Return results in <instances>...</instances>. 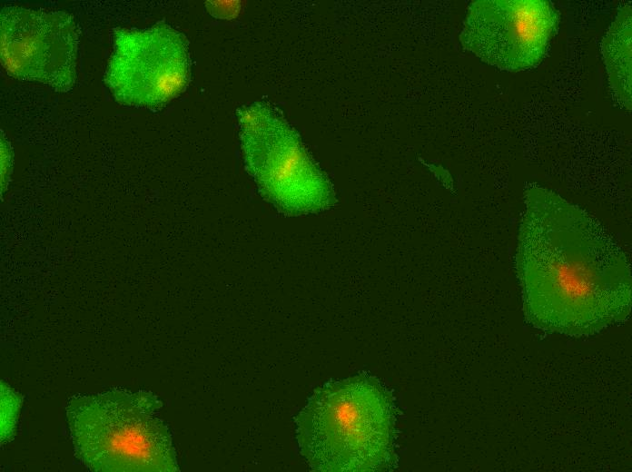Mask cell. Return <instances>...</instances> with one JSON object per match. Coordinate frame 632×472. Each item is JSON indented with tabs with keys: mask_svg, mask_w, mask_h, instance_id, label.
<instances>
[{
	"mask_svg": "<svg viewBox=\"0 0 632 472\" xmlns=\"http://www.w3.org/2000/svg\"><path fill=\"white\" fill-rule=\"evenodd\" d=\"M515 254L523 311L535 328L567 337L597 334L631 312V269L605 227L557 192L524 191Z\"/></svg>",
	"mask_w": 632,
	"mask_h": 472,
	"instance_id": "6da1fadb",
	"label": "cell"
},
{
	"mask_svg": "<svg viewBox=\"0 0 632 472\" xmlns=\"http://www.w3.org/2000/svg\"><path fill=\"white\" fill-rule=\"evenodd\" d=\"M396 423L392 395L363 373L315 389L295 418V434L314 471H386L397 462Z\"/></svg>",
	"mask_w": 632,
	"mask_h": 472,
	"instance_id": "7a4b0ae2",
	"label": "cell"
},
{
	"mask_svg": "<svg viewBox=\"0 0 632 472\" xmlns=\"http://www.w3.org/2000/svg\"><path fill=\"white\" fill-rule=\"evenodd\" d=\"M162 407L147 390L73 397L65 412L75 457L95 472L179 471Z\"/></svg>",
	"mask_w": 632,
	"mask_h": 472,
	"instance_id": "3957f363",
	"label": "cell"
},
{
	"mask_svg": "<svg viewBox=\"0 0 632 472\" xmlns=\"http://www.w3.org/2000/svg\"><path fill=\"white\" fill-rule=\"evenodd\" d=\"M237 115L247 170L268 201L294 214L333 205L330 182L274 107L257 102L240 108Z\"/></svg>",
	"mask_w": 632,
	"mask_h": 472,
	"instance_id": "277c9868",
	"label": "cell"
},
{
	"mask_svg": "<svg viewBox=\"0 0 632 472\" xmlns=\"http://www.w3.org/2000/svg\"><path fill=\"white\" fill-rule=\"evenodd\" d=\"M190 68L187 40L171 26L115 28L104 82L118 103L157 109L185 90Z\"/></svg>",
	"mask_w": 632,
	"mask_h": 472,
	"instance_id": "5b68a950",
	"label": "cell"
},
{
	"mask_svg": "<svg viewBox=\"0 0 632 472\" xmlns=\"http://www.w3.org/2000/svg\"><path fill=\"white\" fill-rule=\"evenodd\" d=\"M559 21L547 0H478L468 8L459 40L482 62L518 72L540 64Z\"/></svg>",
	"mask_w": 632,
	"mask_h": 472,
	"instance_id": "8992f818",
	"label": "cell"
},
{
	"mask_svg": "<svg viewBox=\"0 0 632 472\" xmlns=\"http://www.w3.org/2000/svg\"><path fill=\"white\" fill-rule=\"evenodd\" d=\"M0 32L1 64L9 75L56 92L73 88L79 33L72 15L5 6L0 13Z\"/></svg>",
	"mask_w": 632,
	"mask_h": 472,
	"instance_id": "52a82bcc",
	"label": "cell"
},
{
	"mask_svg": "<svg viewBox=\"0 0 632 472\" xmlns=\"http://www.w3.org/2000/svg\"><path fill=\"white\" fill-rule=\"evenodd\" d=\"M632 10L623 5L601 41V54L610 90L616 100L631 111Z\"/></svg>",
	"mask_w": 632,
	"mask_h": 472,
	"instance_id": "ba28073f",
	"label": "cell"
},
{
	"mask_svg": "<svg viewBox=\"0 0 632 472\" xmlns=\"http://www.w3.org/2000/svg\"><path fill=\"white\" fill-rule=\"evenodd\" d=\"M1 439L3 442L12 438L21 401L19 395L3 382L1 383Z\"/></svg>",
	"mask_w": 632,
	"mask_h": 472,
	"instance_id": "9c48e42d",
	"label": "cell"
},
{
	"mask_svg": "<svg viewBox=\"0 0 632 472\" xmlns=\"http://www.w3.org/2000/svg\"><path fill=\"white\" fill-rule=\"evenodd\" d=\"M0 153H1V195L5 192L10 181L13 170L14 154L10 143L1 131Z\"/></svg>",
	"mask_w": 632,
	"mask_h": 472,
	"instance_id": "30bf717a",
	"label": "cell"
},
{
	"mask_svg": "<svg viewBox=\"0 0 632 472\" xmlns=\"http://www.w3.org/2000/svg\"><path fill=\"white\" fill-rule=\"evenodd\" d=\"M205 6L209 14L219 19H233L241 10L240 1H206Z\"/></svg>",
	"mask_w": 632,
	"mask_h": 472,
	"instance_id": "8fae6325",
	"label": "cell"
}]
</instances>
